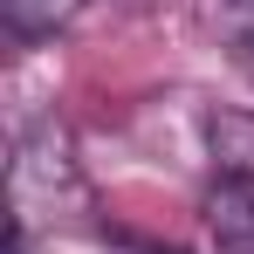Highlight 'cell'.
<instances>
[{"label": "cell", "mask_w": 254, "mask_h": 254, "mask_svg": "<svg viewBox=\"0 0 254 254\" xmlns=\"http://www.w3.org/2000/svg\"><path fill=\"white\" fill-rule=\"evenodd\" d=\"M7 199H14V220H7V254H21L28 227L35 220H55V206H83V172L69 158V137L55 124H35L14 137V165H7Z\"/></svg>", "instance_id": "1"}, {"label": "cell", "mask_w": 254, "mask_h": 254, "mask_svg": "<svg viewBox=\"0 0 254 254\" xmlns=\"http://www.w3.org/2000/svg\"><path fill=\"white\" fill-rule=\"evenodd\" d=\"M206 144H213L220 179H254V110H213Z\"/></svg>", "instance_id": "2"}, {"label": "cell", "mask_w": 254, "mask_h": 254, "mask_svg": "<svg viewBox=\"0 0 254 254\" xmlns=\"http://www.w3.org/2000/svg\"><path fill=\"white\" fill-rule=\"evenodd\" d=\"M0 14H7V35L14 42H42V35H55L76 14V0H0Z\"/></svg>", "instance_id": "3"}, {"label": "cell", "mask_w": 254, "mask_h": 254, "mask_svg": "<svg viewBox=\"0 0 254 254\" xmlns=\"http://www.w3.org/2000/svg\"><path fill=\"white\" fill-rule=\"evenodd\" d=\"M220 28H227V48H234V62L254 76V0H220Z\"/></svg>", "instance_id": "4"}, {"label": "cell", "mask_w": 254, "mask_h": 254, "mask_svg": "<svg viewBox=\"0 0 254 254\" xmlns=\"http://www.w3.org/2000/svg\"><path fill=\"white\" fill-rule=\"evenodd\" d=\"M130 254H179V248H130Z\"/></svg>", "instance_id": "5"}]
</instances>
